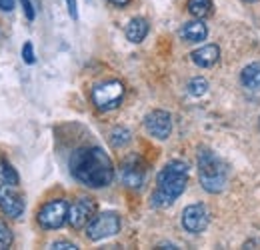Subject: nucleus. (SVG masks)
<instances>
[{
	"label": "nucleus",
	"mask_w": 260,
	"mask_h": 250,
	"mask_svg": "<svg viewBox=\"0 0 260 250\" xmlns=\"http://www.w3.org/2000/svg\"><path fill=\"white\" fill-rule=\"evenodd\" d=\"M118 230H120V216L116 212H102L88 222L86 236H88V240L98 242V240L118 234Z\"/></svg>",
	"instance_id": "nucleus-6"
},
{
	"label": "nucleus",
	"mask_w": 260,
	"mask_h": 250,
	"mask_svg": "<svg viewBox=\"0 0 260 250\" xmlns=\"http://www.w3.org/2000/svg\"><path fill=\"white\" fill-rule=\"evenodd\" d=\"M124 34H126V38H128L130 42H134V44L142 42V40L146 38V34H148V20L142 18V16L132 18L128 24H126Z\"/></svg>",
	"instance_id": "nucleus-14"
},
{
	"label": "nucleus",
	"mask_w": 260,
	"mask_h": 250,
	"mask_svg": "<svg viewBox=\"0 0 260 250\" xmlns=\"http://www.w3.org/2000/svg\"><path fill=\"white\" fill-rule=\"evenodd\" d=\"M66 2V8H68V14H70V18H78V6H76V0H64Z\"/></svg>",
	"instance_id": "nucleus-24"
},
{
	"label": "nucleus",
	"mask_w": 260,
	"mask_h": 250,
	"mask_svg": "<svg viewBox=\"0 0 260 250\" xmlns=\"http://www.w3.org/2000/svg\"><path fill=\"white\" fill-rule=\"evenodd\" d=\"M0 10L12 12V10H14V0H0Z\"/></svg>",
	"instance_id": "nucleus-25"
},
{
	"label": "nucleus",
	"mask_w": 260,
	"mask_h": 250,
	"mask_svg": "<svg viewBox=\"0 0 260 250\" xmlns=\"http://www.w3.org/2000/svg\"><path fill=\"white\" fill-rule=\"evenodd\" d=\"M212 0H188V12L194 18H206L212 14Z\"/></svg>",
	"instance_id": "nucleus-17"
},
{
	"label": "nucleus",
	"mask_w": 260,
	"mask_h": 250,
	"mask_svg": "<svg viewBox=\"0 0 260 250\" xmlns=\"http://www.w3.org/2000/svg\"><path fill=\"white\" fill-rule=\"evenodd\" d=\"M14 242V236H12V230L0 220V250H6L12 246Z\"/></svg>",
	"instance_id": "nucleus-20"
},
{
	"label": "nucleus",
	"mask_w": 260,
	"mask_h": 250,
	"mask_svg": "<svg viewBox=\"0 0 260 250\" xmlns=\"http://www.w3.org/2000/svg\"><path fill=\"white\" fill-rule=\"evenodd\" d=\"M120 176H122V182L128 188H132V190L142 188L144 180H146V166H144L142 158L136 157V154H130V157L122 162Z\"/></svg>",
	"instance_id": "nucleus-7"
},
{
	"label": "nucleus",
	"mask_w": 260,
	"mask_h": 250,
	"mask_svg": "<svg viewBox=\"0 0 260 250\" xmlns=\"http://www.w3.org/2000/svg\"><path fill=\"white\" fill-rule=\"evenodd\" d=\"M96 216V204L90 198H78L74 204H70L68 210V224L72 228H84L88 222Z\"/></svg>",
	"instance_id": "nucleus-8"
},
{
	"label": "nucleus",
	"mask_w": 260,
	"mask_h": 250,
	"mask_svg": "<svg viewBox=\"0 0 260 250\" xmlns=\"http://www.w3.org/2000/svg\"><path fill=\"white\" fill-rule=\"evenodd\" d=\"M190 58H192V63H194L196 66H200V68L214 66V64L218 63V58H220V48H218L216 44H206V46L194 50V52L190 54Z\"/></svg>",
	"instance_id": "nucleus-12"
},
{
	"label": "nucleus",
	"mask_w": 260,
	"mask_h": 250,
	"mask_svg": "<svg viewBox=\"0 0 260 250\" xmlns=\"http://www.w3.org/2000/svg\"><path fill=\"white\" fill-rule=\"evenodd\" d=\"M68 210H70V204L62 200V198H56V200H50L46 202L40 210H38V224L44 228V230H56L60 226H64L68 222Z\"/></svg>",
	"instance_id": "nucleus-5"
},
{
	"label": "nucleus",
	"mask_w": 260,
	"mask_h": 250,
	"mask_svg": "<svg viewBox=\"0 0 260 250\" xmlns=\"http://www.w3.org/2000/svg\"><path fill=\"white\" fill-rule=\"evenodd\" d=\"M188 184V166L182 160H172L164 164L156 176V190L152 192V206L168 208L176 202L178 196L186 190Z\"/></svg>",
	"instance_id": "nucleus-2"
},
{
	"label": "nucleus",
	"mask_w": 260,
	"mask_h": 250,
	"mask_svg": "<svg viewBox=\"0 0 260 250\" xmlns=\"http://www.w3.org/2000/svg\"><path fill=\"white\" fill-rule=\"evenodd\" d=\"M208 92V82L202 78V76H196L192 78L190 82H188V94H192V96H204V94Z\"/></svg>",
	"instance_id": "nucleus-19"
},
{
	"label": "nucleus",
	"mask_w": 260,
	"mask_h": 250,
	"mask_svg": "<svg viewBox=\"0 0 260 250\" xmlns=\"http://www.w3.org/2000/svg\"><path fill=\"white\" fill-rule=\"evenodd\" d=\"M124 98V84L120 80H106L92 88V102L98 110H114Z\"/></svg>",
	"instance_id": "nucleus-4"
},
{
	"label": "nucleus",
	"mask_w": 260,
	"mask_h": 250,
	"mask_svg": "<svg viewBox=\"0 0 260 250\" xmlns=\"http://www.w3.org/2000/svg\"><path fill=\"white\" fill-rule=\"evenodd\" d=\"M50 248H54V250H76L78 246H76L74 242H68V240H56V242H52V244H50Z\"/></svg>",
	"instance_id": "nucleus-22"
},
{
	"label": "nucleus",
	"mask_w": 260,
	"mask_h": 250,
	"mask_svg": "<svg viewBox=\"0 0 260 250\" xmlns=\"http://www.w3.org/2000/svg\"><path fill=\"white\" fill-rule=\"evenodd\" d=\"M110 4H114V6H126L130 0H108Z\"/></svg>",
	"instance_id": "nucleus-26"
},
{
	"label": "nucleus",
	"mask_w": 260,
	"mask_h": 250,
	"mask_svg": "<svg viewBox=\"0 0 260 250\" xmlns=\"http://www.w3.org/2000/svg\"><path fill=\"white\" fill-rule=\"evenodd\" d=\"M0 210L8 218H20L24 214V200L10 184L0 186Z\"/></svg>",
	"instance_id": "nucleus-11"
},
{
	"label": "nucleus",
	"mask_w": 260,
	"mask_h": 250,
	"mask_svg": "<svg viewBox=\"0 0 260 250\" xmlns=\"http://www.w3.org/2000/svg\"><path fill=\"white\" fill-rule=\"evenodd\" d=\"M198 178L200 184L206 192L218 194L226 186L228 180V168L226 164L216 157L212 150L202 148L198 152Z\"/></svg>",
	"instance_id": "nucleus-3"
},
{
	"label": "nucleus",
	"mask_w": 260,
	"mask_h": 250,
	"mask_svg": "<svg viewBox=\"0 0 260 250\" xmlns=\"http://www.w3.org/2000/svg\"><path fill=\"white\" fill-rule=\"evenodd\" d=\"M20 2H22V8H24V14H26V18H28V20H34L36 12H34L32 0H20Z\"/></svg>",
	"instance_id": "nucleus-23"
},
{
	"label": "nucleus",
	"mask_w": 260,
	"mask_h": 250,
	"mask_svg": "<svg viewBox=\"0 0 260 250\" xmlns=\"http://www.w3.org/2000/svg\"><path fill=\"white\" fill-rule=\"evenodd\" d=\"M22 60H24L26 64H34V63H36V58H34L32 42H24V46H22Z\"/></svg>",
	"instance_id": "nucleus-21"
},
{
	"label": "nucleus",
	"mask_w": 260,
	"mask_h": 250,
	"mask_svg": "<svg viewBox=\"0 0 260 250\" xmlns=\"http://www.w3.org/2000/svg\"><path fill=\"white\" fill-rule=\"evenodd\" d=\"M244 2H256V0H244Z\"/></svg>",
	"instance_id": "nucleus-27"
},
{
	"label": "nucleus",
	"mask_w": 260,
	"mask_h": 250,
	"mask_svg": "<svg viewBox=\"0 0 260 250\" xmlns=\"http://www.w3.org/2000/svg\"><path fill=\"white\" fill-rule=\"evenodd\" d=\"M206 36H208V28L200 18L184 22L182 28H180V38L186 40V42H202Z\"/></svg>",
	"instance_id": "nucleus-13"
},
{
	"label": "nucleus",
	"mask_w": 260,
	"mask_h": 250,
	"mask_svg": "<svg viewBox=\"0 0 260 250\" xmlns=\"http://www.w3.org/2000/svg\"><path fill=\"white\" fill-rule=\"evenodd\" d=\"M108 140H110L112 148H124L126 144H130L132 134H130L128 128H124V126H116V128H112V132H110Z\"/></svg>",
	"instance_id": "nucleus-18"
},
{
	"label": "nucleus",
	"mask_w": 260,
	"mask_h": 250,
	"mask_svg": "<svg viewBox=\"0 0 260 250\" xmlns=\"http://www.w3.org/2000/svg\"><path fill=\"white\" fill-rule=\"evenodd\" d=\"M208 208L204 204H190L182 210V228L190 234H200L208 226Z\"/></svg>",
	"instance_id": "nucleus-10"
},
{
	"label": "nucleus",
	"mask_w": 260,
	"mask_h": 250,
	"mask_svg": "<svg viewBox=\"0 0 260 250\" xmlns=\"http://www.w3.org/2000/svg\"><path fill=\"white\" fill-rule=\"evenodd\" d=\"M144 128L150 136L166 140L172 132V116L166 110H152L144 116Z\"/></svg>",
	"instance_id": "nucleus-9"
},
{
	"label": "nucleus",
	"mask_w": 260,
	"mask_h": 250,
	"mask_svg": "<svg viewBox=\"0 0 260 250\" xmlns=\"http://www.w3.org/2000/svg\"><path fill=\"white\" fill-rule=\"evenodd\" d=\"M0 182L2 184H10V186H16L20 182V176H18L16 168L2 157H0Z\"/></svg>",
	"instance_id": "nucleus-16"
},
{
	"label": "nucleus",
	"mask_w": 260,
	"mask_h": 250,
	"mask_svg": "<svg viewBox=\"0 0 260 250\" xmlns=\"http://www.w3.org/2000/svg\"><path fill=\"white\" fill-rule=\"evenodd\" d=\"M240 80L246 88L250 90H260V64H248L242 74H240Z\"/></svg>",
	"instance_id": "nucleus-15"
},
{
	"label": "nucleus",
	"mask_w": 260,
	"mask_h": 250,
	"mask_svg": "<svg viewBox=\"0 0 260 250\" xmlns=\"http://www.w3.org/2000/svg\"><path fill=\"white\" fill-rule=\"evenodd\" d=\"M72 176L88 188H104L114 180V164L100 146H84L70 157Z\"/></svg>",
	"instance_id": "nucleus-1"
}]
</instances>
